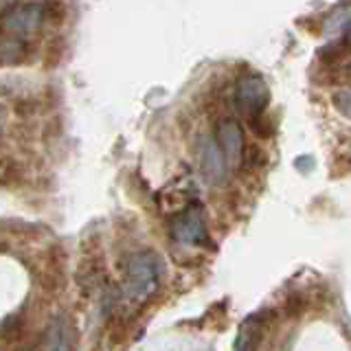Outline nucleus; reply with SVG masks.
Wrapping results in <instances>:
<instances>
[{
  "label": "nucleus",
  "mask_w": 351,
  "mask_h": 351,
  "mask_svg": "<svg viewBox=\"0 0 351 351\" xmlns=\"http://www.w3.org/2000/svg\"><path fill=\"white\" fill-rule=\"evenodd\" d=\"M162 272L160 257L152 250L134 252L128 259V274H125V296L132 303L147 301L158 288V279Z\"/></svg>",
  "instance_id": "f257e3e1"
},
{
  "label": "nucleus",
  "mask_w": 351,
  "mask_h": 351,
  "mask_svg": "<svg viewBox=\"0 0 351 351\" xmlns=\"http://www.w3.org/2000/svg\"><path fill=\"white\" fill-rule=\"evenodd\" d=\"M235 101L241 112L250 117L261 114L270 104V88L266 80L259 75H246L244 80H239L235 90Z\"/></svg>",
  "instance_id": "f03ea898"
},
{
  "label": "nucleus",
  "mask_w": 351,
  "mask_h": 351,
  "mask_svg": "<svg viewBox=\"0 0 351 351\" xmlns=\"http://www.w3.org/2000/svg\"><path fill=\"white\" fill-rule=\"evenodd\" d=\"M42 9L40 3H18V5H5L3 14V27L11 36H31L33 31H38L42 22Z\"/></svg>",
  "instance_id": "7ed1b4c3"
},
{
  "label": "nucleus",
  "mask_w": 351,
  "mask_h": 351,
  "mask_svg": "<svg viewBox=\"0 0 351 351\" xmlns=\"http://www.w3.org/2000/svg\"><path fill=\"white\" fill-rule=\"evenodd\" d=\"M197 154H200V165H202V173L204 178L211 184H219L226 178V156L222 147L217 145V141L211 136H202L197 143Z\"/></svg>",
  "instance_id": "20e7f679"
},
{
  "label": "nucleus",
  "mask_w": 351,
  "mask_h": 351,
  "mask_svg": "<svg viewBox=\"0 0 351 351\" xmlns=\"http://www.w3.org/2000/svg\"><path fill=\"white\" fill-rule=\"evenodd\" d=\"M171 235L176 241H180L184 246H195V244H206L208 233H206V222L200 211H189L180 215L173 222Z\"/></svg>",
  "instance_id": "39448f33"
},
{
  "label": "nucleus",
  "mask_w": 351,
  "mask_h": 351,
  "mask_svg": "<svg viewBox=\"0 0 351 351\" xmlns=\"http://www.w3.org/2000/svg\"><path fill=\"white\" fill-rule=\"evenodd\" d=\"M215 141L224 152L228 167H237L241 162V154H244V132H241L239 123H235V121H222L217 125Z\"/></svg>",
  "instance_id": "423d86ee"
},
{
  "label": "nucleus",
  "mask_w": 351,
  "mask_h": 351,
  "mask_svg": "<svg viewBox=\"0 0 351 351\" xmlns=\"http://www.w3.org/2000/svg\"><path fill=\"white\" fill-rule=\"evenodd\" d=\"M75 343L73 325L66 316H55L42 336V351H71Z\"/></svg>",
  "instance_id": "0eeeda50"
},
{
  "label": "nucleus",
  "mask_w": 351,
  "mask_h": 351,
  "mask_svg": "<svg viewBox=\"0 0 351 351\" xmlns=\"http://www.w3.org/2000/svg\"><path fill=\"white\" fill-rule=\"evenodd\" d=\"M255 329H252L250 323L241 325L239 329V336L235 340V351H255Z\"/></svg>",
  "instance_id": "6e6552de"
},
{
  "label": "nucleus",
  "mask_w": 351,
  "mask_h": 351,
  "mask_svg": "<svg viewBox=\"0 0 351 351\" xmlns=\"http://www.w3.org/2000/svg\"><path fill=\"white\" fill-rule=\"evenodd\" d=\"M22 49H25V44L20 42V38H16V36H5L3 38V62L5 64L11 62V53L16 55V60H20Z\"/></svg>",
  "instance_id": "1a4fd4ad"
},
{
  "label": "nucleus",
  "mask_w": 351,
  "mask_h": 351,
  "mask_svg": "<svg viewBox=\"0 0 351 351\" xmlns=\"http://www.w3.org/2000/svg\"><path fill=\"white\" fill-rule=\"evenodd\" d=\"M332 101H334V108L338 110V112L351 121V90L349 88H345V90H336Z\"/></svg>",
  "instance_id": "9d476101"
},
{
  "label": "nucleus",
  "mask_w": 351,
  "mask_h": 351,
  "mask_svg": "<svg viewBox=\"0 0 351 351\" xmlns=\"http://www.w3.org/2000/svg\"><path fill=\"white\" fill-rule=\"evenodd\" d=\"M294 167H296V169H301L303 173H307V171H310V169L314 167V160H312L310 156H301V158H296V160H294Z\"/></svg>",
  "instance_id": "9b49d317"
},
{
  "label": "nucleus",
  "mask_w": 351,
  "mask_h": 351,
  "mask_svg": "<svg viewBox=\"0 0 351 351\" xmlns=\"http://www.w3.org/2000/svg\"><path fill=\"white\" fill-rule=\"evenodd\" d=\"M343 31H345V36H347V38L351 40V20H347V22H345V27H343Z\"/></svg>",
  "instance_id": "f8f14e48"
}]
</instances>
